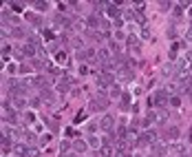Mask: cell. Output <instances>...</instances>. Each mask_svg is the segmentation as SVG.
Instances as JSON below:
<instances>
[{
	"mask_svg": "<svg viewBox=\"0 0 192 157\" xmlns=\"http://www.w3.org/2000/svg\"><path fill=\"white\" fill-rule=\"evenodd\" d=\"M110 95H113V97H117V95H119V86H110Z\"/></svg>",
	"mask_w": 192,
	"mask_h": 157,
	"instance_id": "13",
	"label": "cell"
},
{
	"mask_svg": "<svg viewBox=\"0 0 192 157\" xmlns=\"http://www.w3.org/2000/svg\"><path fill=\"white\" fill-rule=\"evenodd\" d=\"M113 124H115V122H113V115H106L104 120H102V128H104V131H110Z\"/></svg>",
	"mask_w": 192,
	"mask_h": 157,
	"instance_id": "1",
	"label": "cell"
},
{
	"mask_svg": "<svg viewBox=\"0 0 192 157\" xmlns=\"http://www.w3.org/2000/svg\"><path fill=\"white\" fill-rule=\"evenodd\" d=\"M155 102H157V104H163V102H166V93L159 91V93L155 95Z\"/></svg>",
	"mask_w": 192,
	"mask_h": 157,
	"instance_id": "7",
	"label": "cell"
},
{
	"mask_svg": "<svg viewBox=\"0 0 192 157\" xmlns=\"http://www.w3.org/2000/svg\"><path fill=\"white\" fill-rule=\"evenodd\" d=\"M106 104H108L106 100H93V102H91V109H93V111H95V109H106Z\"/></svg>",
	"mask_w": 192,
	"mask_h": 157,
	"instance_id": "2",
	"label": "cell"
},
{
	"mask_svg": "<svg viewBox=\"0 0 192 157\" xmlns=\"http://www.w3.org/2000/svg\"><path fill=\"white\" fill-rule=\"evenodd\" d=\"M188 38H190V40H192V29H190V31H188Z\"/></svg>",
	"mask_w": 192,
	"mask_h": 157,
	"instance_id": "15",
	"label": "cell"
},
{
	"mask_svg": "<svg viewBox=\"0 0 192 157\" xmlns=\"http://www.w3.org/2000/svg\"><path fill=\"white\" fill-rule=\"evenodd\" d=\"M166 135H168V137H172V139H174V137H179V128H174V126H172V128H168Z\"/></svg>",
	"mask_w": 192,
	"mask_h": 157,
	"instance_id": "8",
	"label": "cell"
},
{
	"mask_svg": "<svg viewBox=\"0 0 192 157\" xmlns=\"http://www.w3.org/2000/svg\"><path fill=\"white\" fill-rule=\"evenodd\" d=\"M97 55H99V60H102V62H108V51H106V49H99V51H97Z\"/></svg>",
	"mask_w": 192,
	"mask_h": 157,
	"instance_id": "5",
	"label": "cell"
},
{
	"mask_svg": "<svg viewBox=\"0 0 192 157\" xmlns=\"http://www.w3.org/2000/svg\"><path fill=\"white\" fill-rule=\"evenodd\" d=\"M33 7H36L38 11H47V7H49V4H47V2H36Z\"/></svg>",
	"mask_w": 192,
	"mask_h": 157,
	"instance_id": "10",
	"label": "cell"
},
{
	"mask_svg": "<svg viewBox=\"0 0 192 157\" xmlns=\"http://www.w3.org/2000/svg\"><path fill=\"white\" fill-rule=\"evenodd\" d=\"M190 139H192V133H190Z\"/></svg>",
	"mask_w": 192,
	"mask_h": 157,
	"instance_id": "16",
	"label": "cell"
},
{
	"mask_svg": "<svg viewBox=\"0 0 192 157\" xmlns=\"http://www.w3.org/2000/svg\"><path fill=\"white\" fill-rule=\"evenodd\" d=\"M9 7H13L16 11H20V9H22V4H20V2H11V4H9Z\"/></svg>",
	"mask_w": 192,
	"mask_h": 157,
	"instance_id": "14",
	"label": "cell"
},
{
	"mask_svg": "<svg viewBox=\"0 0 192 157\" xmlns=\"http://www.w3.org/2000/svg\"><path fill=\"white\" fill-rule=\"evenodd\" d=\"M9 148H11V144L7 142V137H2V153H7Z\"/></svg>",
	"mask_w": 192,
	"mask_h": 157,
	"instance_id": "11",
	"label": "cell"
},
{
	"mask_svg": "<svg viewBox=\"0 0 192 157\" xmlns=\"http://www.w3.org/2000/svg\"><path fill=\"white\" fill-rule=\"evenodd\" d=\"M155 153L157 155H163V144H155Z\"/></svg>",
	"mask_w": 192,
	"mask_h": 157,
	"instance_id": "12",
	"label": "cell"
},
{
	"mask_svg": "<svg viewBox=\"0 0 192 157\" xmlns=\"http://www.w3.org/2000/svg\"><path fill=\"white\" fill-rule=\"evenodd\" d=\"M117 13H119L117 4H108V16H117Z\"/></svg>",
	"mask_w": 192,
	"mask_h": 157,
	"instance_id": "9",
	"label": "cell"
},
{
	"mask_svg": "<svg viewBox=\"0 0 192 157\" xmlns=\"http://www.w3.org/2000/svg\"><path fill=\"white\" fill-rule=\"evenodd\" d=\"M22 53H24V55H33V53H36V44H24V47H22Z\"/></svg>",
	"mask_w": 192,
	"mask_h": 157,
	"instance_id": "3",
	"label": "cell"
},
{
	"mask_svg": "<svg viewBox=\"0 0 192 157\" xmlns=\"http://www.w3.org/2000/svg\"><path fill=\"white\" fill-rule=\"evenodd\" d=\"M73 146H75V150H77V153H84V150H86V144H84V142H80V139H77V142L73 144Z\"/></svg>",
	"mask_w": 192,
	"mask_h": 157,
	"instance_id": "6",
	"label": "cell"
},
{
	"mask_svg": "<svg viewBox=\"0 0 192 157\" xmlns=\"http://www.w3.org/2000/svg\"><path fill=\"white\" fill-rule=\"evenodd\" d=\"M99 86H108V84H110V75L108 73H104V75H99Z\"/></svg>",
	"mask_w": 192,
	"mask_h": 157,
	"instance_id": "4",
	"label": "cell"
}]
</instances>
